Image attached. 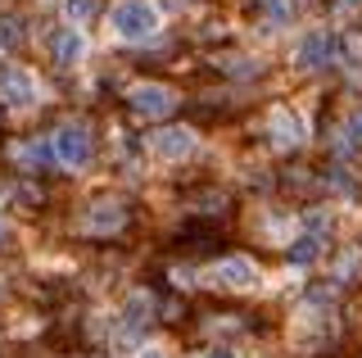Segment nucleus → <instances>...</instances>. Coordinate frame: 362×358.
Segmentation results:
<instances>
[{
  "instance_id": "f257e3e1",
  "label": "nucleus",
  "mask_w": 362,
  "mask_h": 358,
  "mask_svg": "<svg viewBox=\"0 0 362 358\" xmlns=\"http://www.w3.org/2000/svg\"><path fill=\"white\" fill-rule=\"evenodd\" d=\"M163 28V14H158L154 0H118V5L109 9V32L118 41H150L154 32Z\"/></svg>"
},
{
  "instance_id": "f03ea898",
  "label": "nucleus",
  "mask_w": 362,
  "mask_h": 358,
  "mask_svg": "<svg viewBox=\"0 0 362 358\" xmlns=\"http://www.w3.org/2000/svg\"><path fill=\"white\" fill-rule=\"evenodd\" d=\"M50 154H54V163H59V168H73V173H82V168L95 159L90 127H86V122H64V127L50 137Z\"/></svg>"
},
{
  "instance_id": "7ed1b4c3",
  "label": "nucleus",
  "mask_w": 362,
  "mask_h": 358,
  "mask_svg": "<svg viewBox=\"0 0 362 358\" xmlns=\"http://www.w3.org/2000/svg\"><path fill=\"white\" fill-rule=\"evenodd\" d=\"M267 137H272V150H299L303 137H308V122H303L299 109L276 105L267 114Z\"/></svg>"
},
{
  "instance_id": "20e7f679",
  "label": "nucleus",
  "mask_w": 362,
  "mask_h": 358,
  "mask_svg": "<svg viewBox=\"0 0 362 358\" xmlns=\"http://www.w3.org/2000/svg\"><path fill=\"white\" fill-rule=\"evenodd\" d=\"M127 105H132L136 118H168L173 105H177V96H173V86H163V82H136L127 91Z\"/></svg>"
},
{
  "instance_id": "39448f33",
  "label": "nucleus",
  "mask_w": 362,
  "mask_h": 358,
  "mask_svg": "<svg viewBox=\"0 0 362 358\" xmlns=\"http://www.w3.org/2000/svg\"><path fill=\"white\" fill-rule=\"evenodd\" d=\"M0 100H5V105H14V109L37 105V100H41V82H37V73L23 69V64H9V69L0 73Z\"/></svg>"
},
{
  "instance_id": "423d86ee",
  "label": "nucleus",
  "mask_w": 362,
  "mask_h": 358,
  "mask_svg": "<svg viewBox=\"0 0 362 358\" xmlns=\"http://www.w3.org/2000/svg\"><path fill=\"white\" fill-rule=\"evenodd\" d=\"M209 282L226 286V290H249V286H258V263L245 259V254H231V259L209 267Z\"/></svg>"
},
{
  "instance_id": "0eeeda50",
  "label": "nucleus",
  "mask_w": 362,
  "mask_h": 358,
  "mask_svg": "<svg viewBox=\"0 0 362 358\" xmlns=\"http://www.w3.org/2000/svg\"><path fill=\"white\" fill-rule=\"evenodd\" d=\"M335 54H339V41H335V32H326V28H313L308 37L299 41V69H326V64H335Z\"/></svg>"
},
{
  "instance_id": "6e6552de",
  "label": "nucleus",
  "mask_w": 362,
  "mask_h": 358,
  "mask_svg": "<svg viewBox=\"0 0 362 358\" xmlns=\"http://www.w3.org/2000/svg\"><path fill=\"white\" fill-rule=\"evenodd\" d=\"M326 227H331V222H326V214H313V218H308V227H303L299 236H294V245H290V267H308L317 254H322Z\"/></svg>"
},
{
  "instance_id": "1a4fd4ad",
  "label": "nucleus",
  "mask_w": 362,
  "mask_h": 358,
  "mask_svg": "<svg viewBox=\"0 0 362 358\" xmlns=\"http://www.w3.org/2000/svg\"><path fill=\"white\" fill-rule=\"evenodd\" d=\"M150 150L163 163H181L190 150H195V132H190V127H163V132H154V137H150Z\"/></svg>"
},
{
  "instance_id": "9d476101",
  "label": "nucleus",
  "mask_w": 362,
  "mask_h": 358,
  "mask_svg": "<svg viewBox=\"0 0 362 358\" xmlns=\"http://www.w3.org/2000/svg\"><path fill=\"white\" fill-rule=\"evenodd\" d=\"M50 59L59 64V69H77V64L86 59V37H82V28H59V32H54Z\"/></svg>"
},
{
  "instance_id": "9b49d317",
  "label": "nucleus",
  "mask_w": 362,
  "mask_h": 358,
  "mask_svg": "<svg viewBox=\"0 0 362 358\" xmlns=\"http://www.w3.org/2000/svg\"><path fill=\"white\" fill-rule=\"evenodd\" d=\"M122 222H127V209H122L118 200H100V204H90V214L82 218V231H90V236H109V231H118Z\"/></svg>"
},
{
  "instance_id": "f8f14e48",
  "label": "nucleus",
  "mask_w": 362,
  "mask_h": 358,
  "mask_svg": "<svg viewBox=\"0 0 362 358\" xmlns=\"http://www.w3.org/2000/svg\"><path fill=\"white\" fill-rule=\"evenodd\" d=\"M90 9H95V0H64V18H68V28H82L86 18H90Z\"/></svg>"
},
{
  "instance_id": "ddd939ff",
  "label": "nucleus",
  "mask_w": 362,
  "mask_h": 358,
  "mask_svg": "<svg viewBox=\"0 0 362 358\" xmlns=\"http://www.w3.org/2000/svg\"><path fill=\"white\" fill-rule=\"evenodd\" d=\"M23 32H18V18H0V50H18Z\"/></svg>"
},
{
  "instance_id": "4468645a",
  "label": "nucleus",
  "mask_w": 362,
  "mask_h": 358,
  "mask_svg": "<svg viewBox=\"0 0 362 358\" xmlns=\"http://www.w3.org/2000/svg\"><path fill=\"white\" fill-rule=\"evenodd\" d=\"M344 145H362V109H354L344 122Z\"/></svg>"
},
{
  "instance_id": "2eb2a0df",
  "label": "nucleus",
  "mask_w": 362,
  "mask_h": 358,
  "mask_svg": "<svg viewBox=\"0 0 362 358\" xmlns=\"http://www.w3.org/2000/svg\"><path fill=\"white\" fill-rule=\"evenodd\" d=\"M267 9H272V23H290L294 18V0H267Z\"/></svg>"
},
{
  "instance_id": "dca6fc26",
  "label": "nucleus",
  "mask_w": 362,
  "mask_h": 358,
  "mask_svg": "<svg viewBox=\"0 0 362 358\" xmlns=\"http://www.w3.org/2000/svg\"><path fill=\"white\" fill-rule=\"evenodd\" d=\"M136 358H168V354H163V350H141Z\"/></svg>"
},
{
  "instance_id": "f3484780",
  "label": "nucleus",
  "mask_w": 362,
  "mask_h": 358,
  "mask_svg": "<svg viewBox=\"0 0 362 358\" xmlns=\"http://www.w3.org/2000/svg\"><path fill=\"white\" fill-rule=\"evenodd\" d=\"M204 358H235V354H226V350H213V354H204Z\"/></svg>"
}]
</instances>
